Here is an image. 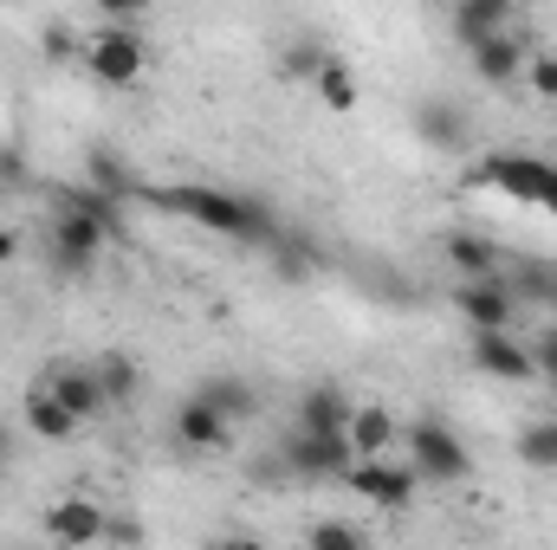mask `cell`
Listing matches in <instances>:
<instances>
[{"label":"cell","instance_id":"cell-1","mask_svg":"<svg viewBox=\"0 0 557 550\" xmlns=\"http://www.w3.org/2000/svg\"><path fill=\"white\" fill-rule=\"evenodd\" d=\"M169 214H182V221H195V227H208V234H227V240H273V214L260 208V201H247V195H227V188H201V182H175V188H162L156 195Z\"/></svg>","mask_w":557,"mask_h":550},{"label":"cell","instance_id":"cell-9","mask_svg":"<svg viewBox=\"0 0 557 550\" xmlns=\"http://www.w3.org/2000/svg\"><path fill=\"white\" fill-rule=\"evenodd\" d=\"M39 389H46L59 409L72 414L78 427H85V421H98V414L111 409V402H104V389H98V376H91V363H52V376H46Z\"/></svg>","mask_w":557,"mask_h":550},{"label":"cell","instance_id":"cell-19","mask_svg":"<svg viewBox=\"0 0 557 550\" xmlns=\"http://www.w3.org/2000/svg\"><path fill=\"white\" fill-rule=\"evenodd\" d=\"M473 72L486 78V85H512L519 72H525V39H486V46H473Z\"/></svg>","mask_w":557,"mask_h":550},{"label":"cell","instance_id":"cell-14","mask_svg":"<svg viewBox=\"0 0 557 550\" xmlns=\"http://www.w3.org/2000/svg\"><path fill=\"white\" fill-rule=\"evenodd\" d=\"M454 33L467 39V52L486 46V39H506L512 33V7L506 0H460L454 7Z\"/></svg>","mask_w":557,"mask_h":550},{"label":"cell","instance_id":"cell-15","mask_svg":"<svg viewBox=\"0 0 557 550\" xmlns=\"http://www.w3.org/2000/svg\"><path fill=\"white\" fill-rule=\"evenodd\" d=\"M195 396H201L208 409L221 414L227 427H240V421H253V414H260V389H253L247 376H208Z\"/></svg>","mask_w":557,"mask_h":550},{"label":"cell","instance_id":"cell-28","mask_svg":"<svg viewBox=\"0 0 557 550\" xmlns=\"http://www.w3.org/2000/svg\"><path fill=\"white\" fill-rule=\"evenodd\" d=\"M311 550H370L350 525H337V518H324V525H311Z\"/></svg>","mask_w":557,"mask_h":550},{"label":"cell","instance_id":"cell-27","mask_svg":"<svg viewBox=\"0 0 557 550\" xmlns=\"http://www.w3.org/2000/svg\"><path fill=\"white\" fill-rule=\"evenodd\" d=\"M525 78H532V91H539L545 104H557V52H532V59H525Z\"/></svg>","mask_w":557,"mask_h":550},{"label":"cell","instance_id":"cell-4","mask_svg":"<svg viewBox=\"0 0 557 550\" xmlns=\"http://www.w3.org/2000/svg\"><path fill=\"white\" fill-rule=\"evenodd\" d=\"M104 240H111V227H98L91 214H78V208L59 201V214H52V266L59 273H91L98 253H104Z\"/></svg>","mask_w":557,"mask_h":550},{"label":"cell","instance_id":"cell-23","mask_svg":"<svg viewBox=\"0 0 557 550\" xmlns=\"http://www.w3.org/2000/svg\"><path fill=\"white\" fill-rule=\"evenodd\" d=\"M519 460L525 466H545V473H557V421H532V427H519Z\"/></svg>","mask_w":557,"mask_h":550},{"label":"cell","instance_id":"cell-30","mask_svg":"<svg viewBox=\"0 0 557 550\" xmlns=\"http://www.w3.org/2000/svg\"><path fill=\"white\" fill-rule=\"evenodd\" d=\"M7 466H13V427L0 421V473H7Z\"/></svg>","mask_w":557,"mask_h":550},{"label":"cell","instance_id":"cell-25","mask_svg":"<svg viewBox=\"0 0 557 550\" xmlns=\"http://www.w3.org/2000/svg\"><path fill=\"white\" fill-rule=\"evenodd\" d=\"M273 273L305 278V273H311V247H305V240H285V234H273Z\"/></svg>","mask_w":557,"mask_h":550},{"label":"cell","instance_id":"cell-11","mask_svg":"<svg viewBox=\"0 0 557 550\" xmlns=\"http://www.w3.org/2000/svg\"><path fill=\"white\" fill-rule=\"evenodd\" d=\"M512 285L506 278H480V285H460V317L473 324V337H493V330H512Z\"/></svg>","mask_w":557,"mask_h":550},{"label":"cell","instance_id":"cell-29","mask_svg":"<svg viewBox=\"0 0 557 550\" xmlns=\"http://www.w3.org/2000/svg\"><path fill=\"white\" fill-rule=\"evenodd\" d=\"M532 363H539V376H545V383L557 389V330H545V337H539V350H532Z\"/></svg>","mask_w":557,"mask_h":550},{"label":"cell","instance_id":"cell-12","mask_svg":"<svg viewBox=\"0 0 557 550\" xmlns=\"http://www.w3.org/2000/svg\"><path fill=\"white\" fill-rule=\"evenodd\" d=\"M350 396L337 389V383H318V389H305L298 396V434H318V440H331V434H350Z\"/></svg>","mask_w":557,"mask_h":550},{"label":"cell","instance_id":"cell-26","mask_svg":"<svg viewBox=\"0 0 557 550\" xmlns=\"http://www.w3.org/2000/svg\"><path fill=\"white\" fill-rule=\"evenodd\" d=\"M39 46H46V59H85V39L72 33V20H52L39 33Z\"/></svg>","mask_w":557,"mask_h":550},{"label":"cell","instance_id":"cell-2","mask_svg":"<svg viewBox=\"0 0 557 550\" xmlns=\"http://www.w3.org/2000/svg\"><path fill=\"white\" fill-rule=\"evenodd\" d=\"M473 182H480V188H499V195H512V201L552 208V214H557V162H545V155H519V149L486 155V162L473 168Z\"/></svg>","mask_w":557,"mask_h":550},{"label":"cell","instance_id":"cell-18","mask_svg":"<svg viewBox=\"0 0 557 550\" xmlns=\"http://www.w3.org/2000/svg\"><path fill=\"white\" fill-rule=\"evenodd\" d=\"M396 447V414L389 409H357L350 414V453L357 460H389Z\"/></svg>","mask_w":557,"mask_h":550},{"label":"cell","instance_id":"cell-32","mask_svg":"<svg viewBox=\"0 0 557 550\" xmlns=\"http://www.w3.org/2000/svg\"><path fill=\"white\" fill-rule=\"evenodd\" d=\"M13 253H20V240H13V234H7V227H0V266H7V260H13Z\"/></svg>","mask_w":557,"mask_h":550},{"label":"cell","instance_id":"cell-16","mask_svg":"<svg viewBox=\"0 0 557 550\" xmlns=\"http://www.w3.org/2000/svg\"><path fill=\"white\" fill-rule=\"evenodd\" d=\"M467 130H473V124H467V111H460L454 98H428L416 111V137L434 142V149H467Z\"/></svg>","mask_w":557,"mask_h":550},{"label":"cell","instance_id":"cell-10","mask_svg":"<svg viewBox=\"0 0 557 550\" xmlns=\"http://www.w3.org/2000/svg\"><path fill=\"white\" fill-rule=\"evenodd\" d=\"M473 370L493 376V383H539V363H532V350H525L512 330L473 337Z\"/></svg>","mask_w":557,"mask_h":550},{"label":"cell","instance_id":"cell-6","mask_svg":"<svg viewBox=\"0 0 557 550\" xmlns=\"http://www.w3.org/2000/svg\"><path fill=\"white\" fill-rule=\"evenodd\" d=\"M85 65H91V78L98 85H137L143 78V39L137 33H117V26H104V33H91L85 39Z\"/></svg>","mask_w":557,"mask_h":550},{"label":"cell","instance_id":"cell-3","mask_svg":"<svg viewBox=\"0 0 557 550\" xmlns=\"http://www.w3.org/2000/svg\"><path fill=\"white\" fill-rule=\"evenodd\" d=\"M409 473L416 479H434V486H460L473 473V453H467V440L447 421L421 414L416 427H409Z\"/></svg>","mask_w":557,"mask_h":550},{"label":"cell","instance_id":"cell-5","mask_svg":"<svg viewBox=\"0 0 557 550\" xmlns=\"http://www.w3.org/2000/svg\"><path fill=\"white\" fill-rule=\"evenodd\" d=\"M278 473H292V479H344L350 466H357V453H350V434H331V440H318V434H292V447L273 460Z\"/></svg>","mask_w":557,"mask_h":550},{"label":"cell","instance_id":"cell-20","mask_svg":"<svg viewBox=\"0 0 557 550\" xmlns=\"http://www.w3.org/2000/svg\"><path fill=\"white\" fill-rule=\"evenodd\" d=\"M91 376H98V389H104V402H131L137 396V357H124V350H104L98 363H91Z\"/></svg>","mask_w":557,"mask_h":550},{"label":"cell","instance_id":"cell-31","mask_svg":"<svg viewBox=\"0 0 557 550\" xmlns=\"http://www.w3.org/2000/svg\"><path fill=\"white\" fill-rule=\"evenodd\" d=\"M208 550H267L260 538H221V545H208Z\"/></svg>","mask_w":557,"mask_h":550},{"label":"cell","instance_id":"cell-13","mask_svg":"<svg viewBox=\"0 0 557 550\" xmlns=\"http://www.w3.org/2000/svg\"><path fill=\"white\" fill-rule=\"evenodd\" d=\"M175 440H182V447H188V453H221V447H227V440H234V427H227V421H221V414L208 409V402H201V396H188V402H182V409H175Z\"/></svg>","mask_w":557,"mask_h":550},{"label":"cell","instance_id":"cell-24","mask_svg":"<svg viewBox=\"0 0 557 550\" xmlns=\"http://www.w3.org/2000/svg\"><path fill=\"white\" fill-rule=\"evenodd\" d=\"M65 208H78V214H91L98 227H111V234H124V201L117 195H104V188H65Z\"/></svg>","mask_w":557,"mask_h":550},{"label":"cell","instance_id":"cell-22","mask_svg":"<svg viewBox=\"0 0 557 550\" xmlns=\"http://www.w3.org/2000/svg\"><path fill=\"white\" fill-rule=\"evenodd\" d=\"M311 85H318V98H324L331 111H357V78H350V65H344V59H324Z\"/></svg>","mask_w":557,"mask_h":550},{"label":"cell","instance_id":"cell-7","mask_svg":"<svg viewBox=\"0 0 557 550\" xmlns=\"http://www.w3.org/2000/svg\"><path fill=\"white\" fill-rule=\"evenodd\" d=\"M104 532H111V512H104V505H91L85 492H65V499H52V505H46V538H52V545L85 550V545H98Z\"/></svg>","mask_w":557,"mask_h":550},{"label":"cell","instance_id":"cell-21","mask_svg":"<svg viewBox=\"0 0 557 550\" xmlns=\"http://www.w3.org/2000/svg\"><path fill=\"white\" fill-rule=\"evenodd\" d=\"M26 427H33L39 440H72V434H78V421L59 409L46 389H33V396H26Z\"/></svg>","mask_w":557,"mask_h":550},{"label":"cell","instance_id":"cell-8","mask_svg":"<svg viewBox=\"0 0 557 550\" xmlns=\"http://www.w3.org/2000/svg\"><path fill=\"white\" fill-rule=\"evenodd\" d=\"M344 486L357 492V499H370V505H383V512H403L409 499H416V473L409 466H396V460H357L350 473H344Z\"/></svg>","mask_w":557,"mask_h":550},{"label":"cell","instance_id":"cell-17","mask_svg":"<svg viewBox=\"0 0 557 550\" xmlns=\"http://www.w3.org/2000/svg\"><path fill=\"white\" fill-rule=\"evenodd\" d=\"M441 253H447V266L467 278V285L499 278V247H493V240H480V234H447V240H441Z\"/></svg>","mask_w":557,"mask_h":550}]
</instances>
